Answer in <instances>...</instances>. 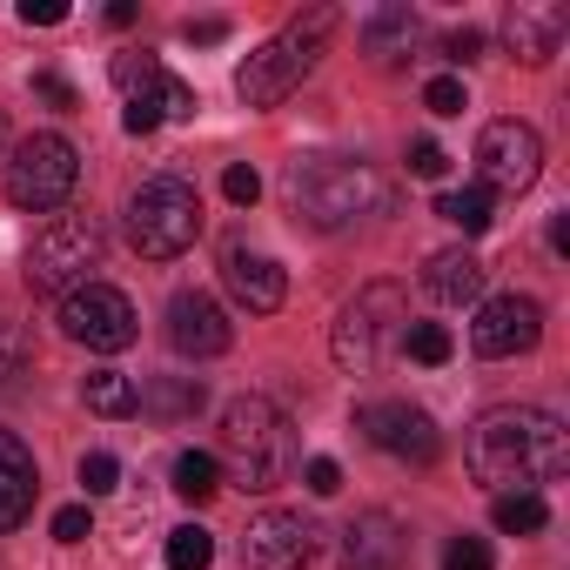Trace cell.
I'll list each match as a JSON object with an SVG mask.
<instances>
[{
	"label": "cell",
	"mask_w": 570,
	"mask_h": 570,
	"mask_svg": "<svg viewBox=\"0 0 570 570\" xmlns=\"http://www.w3.org/2000/svg\"><path fill=\"white\" fill-rule=\"evenodd\" d=\"M436 215H443L450 228H463V235H483V228H490V215H497V195L470 181V188H450V195L436 202Z\"/></svg>",
	"instance_id": "22"
},
{
	"label": "cell",
	"mask_w": 570,
	"mask_h": 570,
	"mask_svg": "<svg viewBox=\"0 0 570 570\" xmlns=\"http://www.w3.org/2000/svg\"><path fill=\"white\" fill-rule=\"evenodd\" d=\"M14 155V141H8V115H0V161H8Z\"/></svg>",
	"instance_id": "44"
},
{
	"label": "cell",
	"mask_w": 570,
	"mask_h": 570,
	"mask_svg": "<svg viewBox=\"0 0 570 570\" xmlns=\"http://www.w3.org/2000/svg\"><path fill=\"white\" fill-rule=\"evenodd\" d=\"M336 557H343V570H403L410 563V530L390 510H356L343 523Z\"/></svg>",
	"instance_id": "14"
},
{
	"label": "cell",
	"mask_w": 570,
	"mask_h": 570,
	"mask_svg": "<svg viewBox=\"0 0 570 570\" xmlns=\"http://www.w3.org/2000/svg\"><path fill=\"white\" fill-rule=\"evenodd\" d=\"M490 517H497V530H503V537H537V530H550V503H543V497H530V490H523V497H497V510H490Z\"/></svg>",
	"instance_id": "26"
},
{
	"label": "cell",
	"mask_w": 570,
	"mask_h": 570,
	"mask_svg": "<svg viewBox=\"0 0 570 570\" xmlns=\"http://www.w3.org/2000/svg\"><path fill=\"white\" fill-rule=\"evenodd\" d=\"M450 168V155L436 148V141H410V175H423V181H436Z\"/></svg>",
	"instance_id": "38"
},
{
	"label": "cell",
	"mask_w": 570,
	"mask_h": 570,
	"mask_svg": "<svg viewBox=\"0 0 570 570\" xmlns=\"http://www.w3.org/2000/svg\"><path fill=\"white\" fill-rule=\"evenodd\" d=\"M161 75H168V68H161L155 55H115V61H108V81H115V88H121L128 101H135V95H148V88H155Z\"/></svg>",
	"instance_id": "29"
},
{
	"label": "cell",
	"mask_w": 570,
	"mask_h": 570,
	"mask_svg": "<svg viewBox=\"0 0 570 570\" xmlns=\"http://www.w3.org/2000/svg\"><path fill=\"white\" fill-rule=\"evenodd\" d=\"M215 490H222V463H215L208 450H181V456H175V497L208 503Z\"/></svg>",
	"instance_id": "25"
},
{
	"label": "cell",
	"mask_w": 570,
	"mask_h": 570,
	"mask_svg": "<svg viewBox=\"0 0 570 570\" xmlns=\"http://www.w3.org/2000/svg\"><path fill=\"white\" fill-rule=\"evenodd\" d=\"M563 35H570V14L563 8H510V21H503V48L523 61V68H543L557 48H563Z\"/></svg>",
	"instance_id": "18"
},
{
	"label": "cell",
	"mask_w": 570,
	"mask_h": 570,
	"mask_svg": "<svg viewBox=\"0 0 570 570\" xmlns=\"http://www.w3.org/2000/svg\"><path fill=\"white\" fill-rule=\"evenodd\" d=\"M141 410H155V416L181 423V416H195V410H202V383H195V376H155V383L141 390Z\"/></svg>",
	"instance_id": "23"
},
{
	"label": "cell",
	"mask_w": 570,
	"mask_h": 570,
	"mask_svg": "<svg viewBox=\"0 0 570 570\" xmlns=\"http://www.w3.org/2000/svg\"><path fill=\"white\" fill-rule=\"evenodd\" d=\"M463 463L483 490L497 497H543V483H557L570 470V436L550 410L537 403H503V410H483L470 443H463Z\"/></svg>",
	"instance_id": "1"
},
{
	"label": "cell",
	"mask_w": 570,
	"mask_h": 570,
	"mask_svg": "<svg viewBox=\"0 0 570 570\" xmlns=\"http://www.w3.org/2000/svg\"><path fill=\"white\" fill-rule=\"evenodd\" d=\"M208 563H215V537L202 523L168 530V570H208Z\"/></svg>",
	"instance_id": "28"
},
{
	"label": "cell",
	"mask_w": 570,
	"mask_h": 570,
	"mask_svg": "<svg viewBox=\"0 0 570 570\" xmlns=\"http://www.w3.org/2000/svg\"><path fill=\"white\" fill-rule=\"evenodd\" d=\"M35 95H41L48 108H75V101H81V95H75V81H68V75H55V68H41V75H35Z\"/></svg>",
	"instance_id": "36"
},
{
	"label": "cell",
	"mask_w": 570,
	"mask_h": 570,
	"mask_svg": "<svg viewBox=\"0 0 570 570\" xmlns=\"http://www.w3.org/2000/svg\"><path fill=\"white\" fill-rule=\"evenodd\" d=\"M416 41V14L410 8H383L370 28H363V48L376 55V61H396V48H410Z\"/></svg>",
	"instance_id": "24"
},
{
	"label": "cell",
	"mask_w": 570,
	"mask_h": 570,
	"mask_svg": "<svg viewBox=\"0 0 570 570\" xmlns=\"http://www.w3.org/2000/svg\"><path fill=\"white\" fill-rule=\"evenodd\" d=\"M443 61H456V68H470V61H483V35H476V28H456V35L443 41Z\"/></svg>",
	"instance_id": "37"
},
{
	"label": "cell",
	"mask_w": 570,
	"mask_h": 570,
	"mask_svg": "<svg viewBox=\"0 0 570 570\" xmlns=\"http://www.w3.org/2000/svg\"><path fill=\"white\" fill-rule=\"evenodd\" d=\"M35 497H41V470H35V456H28V443H21L14 430H0V537L28 523Z\"/></svg>",
	"instance_id": "17"
},
{
	"label": "cell",
	"mask_w": 570,
	"mask_h": 570,
	"mask_svg": "<svg viewBox=\"0 0 570 570\" xmlns=\"http://www.w3.org/2000/svg\"><path fill=\"white\" fill-rule=\"evenodd\" d=\"M343 28V14L336 8H309V14H296L282 35H268L248 61H242V75H235V95L248 101V108H275V101H289L309 75H316V61L330 55V35Z\"/></svg>",
	"instance_id": "4"
},
{
	"label": "cell",
	"mask_w": 570,
	"mask_h": 570,
	"mask_svg": "<svg viewBox=\"0 0 570 570\" xmlns=\"http://www.w3.org/2000/svg\"><path fill=\"white\" fill-rule=\"evenodd\" d=\"M101 21H108V28H135V0H115V8H108Z\"/></svg>",
	"instance_id": "42"
},
{
	"label": "cell",
	"mask_w": 570,
	"mask_h": 570,
	"mask_svg": "<svg viewBox=\"0 0 570 570\" xmlns=\"http://www.w3.org/2000/svg\"><path fill=\"white\" fill-rule=\"evenodd\" d=\"M316 550H323V530H316L303 510H262V517H248V530H242L248 570H309Z\"/></svg>",
	"instance_id": "12"
},
{
	"label": "cell",
	"mask_w": 570,
	"mask_h": 570,
	"mask_svg": "<svg viewBox=\"0 0 570 570\" xmlns=\"http://www.w3.org/2000/svg\"><path fill=\"white\" fill-rule=\"evenodd\" d=\"M28 28H61L68 21V8H61V0H21V8H14Z\"/></svg>",
	"instance_id": "40"
},
{
	"label": "cell",
	"mask_w": 570,
	"mask_h": 570,
	"mask_svg": "<svg viewBox=\"0 0 570 570\" xmlns=\"http://www.w3.org/2000/svg\"><path fill=\"white\" fill-rule=\"evenodd\" d=\"M403 330H410V296L396 289V282H370V289H356V303L336 316V363L350 376H376L390 363V350H403Z\"/></svg>",
	"instance_id": "6"
},
{
	"label": "cell",
	"mask_w": 570,
	"mask_h": 570,
	"mask_svg": "<svg viewBox=\"0 0 570 570\" xmlns=\"http://www.w3.org/2000/svg\"><path fill=\"white\" fill-rule=\"evenodd\" d=\"M21 363H28V336H21L14 309H0V376H14Z\"/></svg>",
	"instance_id": "33"
},
{
	"label": "cell",
	"mask_w": 570,
	"mask_h": 570,
	"mask_svg": "<svg viewBox=\"0 0 570 570\" xmlns=\"http://www.w3.org/2000/svg\"><path fill=\"white\" fill-rule=\"evenodd\" d=\"M550 248H557V255L570 248V215H557V222H550Z\"/></svg>",
	"instance_id": "43"
},
{
	"label": "cell",
	"mask_w": 570,
	"mask_h": 570,
	"mask_svg": "<svg viewBox=\"0 0 570 570\" xmlns=\"http://www.w3.org/2000/svg\"><path fill=\"white\" fill-rule=\"evenodd\" d=\"M403 356L423 363V370H443V363L456 356V343H450L443 323H410V330H403Z\"/></svg>",
	"instance_id": "27"
},
{
	"label": "cell",
	"mask_w": 570,
	"mask_h": 570,
	"mask_svg": "<svg viewBox=\"0 0 570 570\" xmlns=\"http://www.w3.org/2000/svg\"><path fill=\"white\" fill-rule=\"evenodd\" d=\"M222 282H228V296H235L248 316H275L282 296H289V275H282V262H275V255H255V248H228Z\"/></svg>",
	"instance_id": "16"
},
{
	"label": "cell",
	"mask_w": 570,
	"mask_h": 570,
	"mask_svg": "<svg viewBox=\"0 0 570 570\" xmlns=\"http://www.w3.org/2000/svg\"><path fill=\"white\" fill-rule=\"evenodd\" d=\"M303 483H309V497H336V490H343V463H336V456H309Z\"/></svg>",
	"instance_id": "35"
},
{
	"label": "cell",
	"mask_w": 570,
	"mask_h": 570,
	"mask_svg": "<svg viewBox=\"0 0 570 570\" xmlns=\"http://www.w3.org/2000/svg\"><path fill=\"white\" fill-rule=\"evenodd\" d=\"M101 268V222L95 215H55L28 248V289L35 296H75Z\"/></svg>",
	"instance_id": "7"
},
{
	"label": "cell",
	"mask_w": 570,
	"mask_h": 570,
	"mask_svg": "<svg viewBox=\"0 0 570 570\" xmlns=\"http://www.w3.org/2000/svg\"><path fill=\"white\" fill-rule=\"evenodd\" d=\"M121 228H128L135 255L175 262V255H188V248L202 242V195H195L181 175H148V181L128 195Z\"/></svg>",
	"instance_id": "5"
},
{
	"label": "cell",
	"mask_w": 570,
	"mask_h": 570,
	"mask_svg": "<svg viewBox=\"0 0 570 570\" xmlns=\"http://www.w3.org/2000/svg\"><path fill=\"white\" fill-rule=\"evenodd\" d=\"M75 181H81V155H75L68 135H28V141L8 155V202L28 208V215L68 208Z\"/></svg>",
	"instance_id": "8"
},
{
	"label": "cell",
	"mask_w": 570,
	"mask_h": 570,
	"mask_svg": "<svg viewBox=\"0 0 570 570\" xmlns=\"http://www.w3.org/2000/svg\"><path fill=\"white\" fill-rule=\"evenodd\" d=\"M423 289H430L436 303L463 309V303L483 296V262H476L470 248H443V255H430V268H423Z\"/></svg>",
	"instance_id": "20"
},
{
	"label": "cell",
	"mask_w": 570,
	"mask_h": 570,
	"mask_svg": "<svg viewBox=\"0 0 570 570\" xmlns=\"http://www.w3.org/2000/svg\"><path fill=\"white\" fill-rule=\"evenodd\" d=\"M423 108H430V115H463V108H470V88H463V75H436V81L423 88Z\"/></svg>",
	"instance_id": "30"
},
{
	"label": "cell",
	"mask_w": 570,
	"mask_h": 570,
	"mask_svg": "<svg viewBox=\"0 0 570 570\" xmlns=\"http://www.w3.org/2000/svg\"><path fill=\"white\" fill-rule=\"evenodd\" d=\"M222 195H228L235 208H255V202H262V175H255L248 161H235V168L222 175Z\"/></svg>",
	"instance_id": "34"
},
{
	"label": "cell",
	"mask_w": 570,
	"mask_h": 570,
	"mask_svg": "<svg viewBox=\"0 0 570 570\" xmlns=\"http://www.w3.org/2000/svg\"><path fill=\"white\" fill-rule=\"evenodd\" d=\"M168 343H175V356L208 363V356H222V350L235 343V330H228V316H222V303H215V296L181 289V296L168 303Z\"/></svg>",
	"instance_id": "15"
},
{
	"label": "cell",
	"mask_w": 570,
	"mask_h": 570,
	"mask_svg": "<svg viewBox=\"0 0 570 570\" xmlns=\"http://www.w3.org/2000/svg\"><path fill=\"white\" fill-rule=\"evenodd\" d=\"M356 430H363L383 456L416 463V470H430V463L443 456V430H436V416L416 410V403H363V410H356Z\"/></svg>",
	"instance_id": "11"
},
{
	"label": "cell",
	"mask_w": 570,
	"mask_h": 570,
	"mask_svg": "<svg viewBox=\"0 0 570 570\" xmlns=\"http://www.w3.org/2000/svg\"><path fill=\"white\" fill-rule=\"evenodd\" d=\"M188 115H195V88L175 81V75H161L148 95H135V101L121 108V128H128V135H155L161 121H188Z\"/></svg>",
	"instance_id": "19"
},
{
	"label": "cell",
	"mask_w": 570,
	"mask_h": 570,
	"mask_svg": "<svg viewBox=\"0 0 570 570\" xmlns=\"http://www.w3.org/2000/svg\"><path fill=\"white\" fill-rule=\"evenodd\" d=\"M543 343V303L537 296H490L483 309H476V323H470V350L476 356H490V363H503V356H523V350H537Z\"/></svg>",
	"instance_id": "13"
},
{
	"label": "cell",
	"mask_w": 570,
	"mask_h": 570,
	"mask_svg": "<svg viewBox=\"0 0 570 570\" xmlns=\"http://www.w3.org/2000/svg\"><path fill=\"white\" fill-rule=\"evenodd\" d=\"M181 35H188L195 48H215V41H228V21H188Z\"/></svg>",
	"instance_id": "41"
},
{
	"label": "cell",
	"mask_w": 570,
	"mask_h": 570,
	"mask_svg": "<svg viewBox=\"0 0 570 570\" xmlns=\"http://www.w3.org/2000/svg\"><path fill=\"white\" fill-rule=\"evenodd\" d=\"M81 403H88L95 416L121 423V416H141V383H135L128 370H88V376H81Z\"/></svg>",
	"instance_id": "21"
},
{
	"label": "cell",
	"mask_w": 570,
	"mask_h": 570,
	"mask_svg": "<svg viewBox=\"0 0 570 570\" xmlns=\"http://www.w3.org/2000/svg\"><path fill=\"white\" fill-rule=\"evenodd\" d=\"M215 463H222V476L228 483H242V490H275L282 476H289V463H296V430H289V416H282L268 396H235L228 410H222V436H215V450H208Z\"/></svg>",
	"instance_id": "2"
},
{
	"label": "cell",
	"mask_w": 570,
	"mask_h": 570,
	"mask_svg": "<svg viewBox=\"0 0 570 570\" xmlns=\"http://www.w3.org/2000/svg\"><path fill=\"white\" fill-rule=\"evenodd\" d=\"M61 336L95 350V356H121L135 343V303L108 282H88V289L61 296Z\"/></svg>",
	"instance_id": "10"
},
{
	"label": "cell",
	"mask_w": 570,
	"mask_h": 570,
	"mask_svg": "<svg viewBox=\"0 0 570 570\" xmlns=\"http://www.w3.org/2000/svg\"><path fill=\"white\" fill-rule=\"evenodd\" d=\"M476 175H483L476 188H490V195L537 188V175H543V135L530 121H517V115L483 121V135H476Z\"/></svg>",
	"instance_id": "9"
},
{
	"label": "cell",
	"mask_w": 570,
	"mask_h": 570,
	"mask_svg": "<svg viewBox=\"0 0 570 570\" xmlns=\"http://www.w3.org/2000/svg\"><path fill=\"white\" fill-rule=\"evenodd\" d=\"M443 570H497V557H490V543H483V537H450Z\"/></svg>",
	"instance_id": "32"
},
{
	"label": "cell",
	"mask_w": 570,
	"mask_h": 570,
	"mask_svg": "<svg viewBox=\"0 0 570 570\" xmlns=\"http://www.w3.org/2000/svg\"><path fill=\"white\" fill-rule=\"evenodd\" d=\"M115 483H121V463H115L108 450H88V456H81V490H88V497H108Z\"/></svg>",
	"instance_id": "31"
},
{
	"label": "cell",
	"mask_w": 570,
	"mask_h": 570,
	"mask_svg": "<svg viewBox=\"0 0 570 570\" xmlns=\"http://www.w3.org/2000/svg\"><path fill=\"white\" fill-rule=\"evenodd\" d=\"M282 195L309 228H350L383 208V175L356 155H303L282 175Z\"/></svg>",
	"instance_id": "3"
},
{
	"label": "cell",
	"mask_w": 570,
	"mask_h": 570,
	"mask_svg": "<svg viewBox=\"0 0 570 570\" xmlns=\"http://www.w3.org/2000/svg\"><path fill=\"white\" fill-rule=\"evenodd\" d=\"M95 530V517H88V503H68V510H55V537L61 543H81Z\"/></svg>",
	"instance_id": "39"
}]
</instances>
